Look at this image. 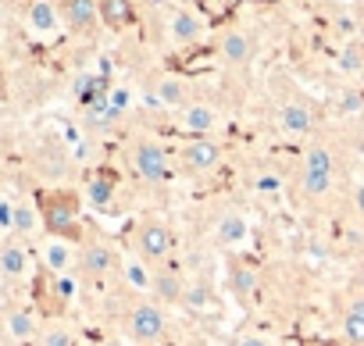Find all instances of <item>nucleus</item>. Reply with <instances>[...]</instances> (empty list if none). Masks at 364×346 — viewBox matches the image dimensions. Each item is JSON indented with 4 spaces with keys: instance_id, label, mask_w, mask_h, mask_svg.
I'll return each instance as SVG.
<instances>
[{
    "instance_id": "nucleus-13",
    "label": "nucleus",
    "mask_w": 364,
    "mask_h": 346,
    "mask_svg": "<svg viewBox=\"0 0 364 346\" xmlns=\"http://www.w3.org/2000/svg\"><path fill=\"white\" fill-rule=\"evenodd\" d=\"M26 26H29V33L36 40H54L65 29L61 4H54V0H33L29 11H26Z\"/></svg>"
},
{
    "instance_id": "nucleus-18",
    "label": "nucleus",
    "mask_w": 364,
    "mask_h": 346,
    "mask_svg": "<svg viewBox=\"0 0 364 346\" xmlns=\"http://www.w3.org/2000/svg\"><path fill=\"white\" fill-rule=\"evenodd\" d=\"M8 229L15 239H33L40 229H43V215H40V204L29 200V197H18L11 200V218H8Z\"/></svg>"
},
{
    "instance_id": "nucleus-35",
    "label": "nucleus",
    "mask_w": 364,
    "mask_h": 346,
    "mask_svg": "<svg viewBox=\"0 0 364 346\" xmlns=\"http://www.w3.org/2000/svg\"><path fill=\"white\" fill-rule=\"evenodd\" d=\"M8 22V0H0V26Z\"/></svg>"
},
{
    "instance_id": "nucleus-3",
    "label": "nucleus",
    "mask_w": 364,
    "mask_h": 346,
    "mask_svg": "<svg viewBox=\"0 0 364 346\" xmlns=\"http://www.w3.org/2000/svg\"><path fill=\"white\" fill-rule=\"evenodd\" d=\"M222 157H225V146L215 136H190L178 146L175 164H178V171H186V175H211L222 164Z\"/></svg>"
},
{
    "instance_id": "nucleus-5",
    "label": "nucleus",
    "mask_w": 364,
    "mask_h": 346,
    "mask_svg": "<svg viewBox=\"0 0 364 346\" xmlns=\"http://www.w3.org/2000/svg\"><path fill=\"white\" fill-rule=\"evenodd\" d=\"M40 215H43V229L50 236H68L79 225V200L75 193H47L40 200Z\"/></svg>"
},
{
    "instance_id": "nucleus-20",
    "label": "nucleus",
    "mask_w": 364,
    "mask_h": 346,
    "mask_svg": "<svg viewBox=\"0 0 364 346\" xmlns=\"http://www.w3.org/2000/svg\"><path fill=\"white\" fill-rule=\"evenodd\" d=\"M225 282H229V293L247 303V300H254L257 289H261V271H257L254 264H247V261H232Z\"/></svg>"
},
{
    "instance_id": "nucleus-21",
    "label": "nucleus",
    "mask_w": 364,
    "mask_h": 346,
    "mask_svg": "<svg viewBox=\"0 0 364 346\" xmlns=\"http://www.w3.org/2000/svg\"><path fill=\"white\" fill-rule=\"evenodd\" d=\"M193 97H190V82L178 79V75H161L154 82V104L168 107V111H182Z\"/></svg>"
},
{
    "instance_id": "nucleus-6",
    "label": "nucleus",
    "mask_w": 364,
    "mask_h": 346,
    "mask_svg": "<svg viewBox=\"0 0 364 346\" xmlns=\"http://www.w3.org/2000/svg\"><path fill=\"white\" fill-rule=\"evenodd\" d=\"M208 33V22L200 11L193 8H171L168 18H164V36L171 47H190V43H200Z\"/></svg>"
},
{
    "instance_id": "nucleus-17",
    "label": "nucleus",
    "mask_w": 364,
    "mask_h": 346,
    "mask_svg": "<svg viewBox=\"0 0 364 346\" xmlns=\"http://www.w3.org/2000/svg\"><path fill=\"white\" fill-rule=\"evenodd\" d=\"M247 239H250V218H247L243 211L229 207V211H222V215L215 218V243H218V247L236 250V247H243Z\"/></svg>"
},
{
    "instance_id": "nucleus-15",
    "label": "nucleus",
    "mask_w": 364,
    "mask_h": 346,
    "mask_svg": "<svg viewBox=\"0 0 364 346\" xmlns=\"http://www.w3.org/2000/svg\"><path fill=\"white\" fill-rule=\"evenodd\" d=\"M296 200L307 207H321L336 193V175H321V171H296Z\"/></svg>"
},
{
    "instance_id": "nucleus-34",
    "label": "nucleus",
    "mask_w": 364,
    "mask_h": 346,
    "mask_svg": "<svg viewBox=\"0 0 364 346\" xmlns=\"http://www.w3.org/2000/svg\"><path fill=\"white\" fill-rule=\"evenodd\" d=\"M353 286H357V293L364 296V264L357 268V275H353Z\"/></svg>"
},
{
    "instance_id": "nucleus-8",
    "label": "nucleus",
    "mask_w": 364,
    "mask_h": 346,
    "mask_svg": "<svg viewBox=\"0 0 364 346\" xmlns=\"http://www.w3.org/2000/svg\"><path fill=\"white\" fill-rule=\"evenodd\" d=\"M118 275L125 282V289L132 296H150L154 293V275H157V264H150L139 250H122V264H118Z\"/></svg>"
},
{
    "instance_id": "nucleus-32",
    "label": "nucleus",
    "mask_w": 364,
    "mask_h": 346,
    "mask_svg": "<svg viewBox=\"0 0 364 346\" xmlns=\"http://www.w3.org/2000/svg\"><path fill=\"white\" fill-rule=\"evenodd\" d=\"M236 346H272V339H268L264 332H243V335L236 339Z\"/></svg>"
},
{
    "instance_id": "nucleus-11",
    "label": "nucleus",
    "mask_w": 364,
    "mask_h": 346,
    "mask_svg": "<svg viewBox=\"0 0 364 346\" xmlns=\"http://www.w3.org/2000/svg\"><path fill=\"white\" fill-rule=\"evenodd\" d=\"M118 264H122V250H114L104 239H93L79 250V268L86 279H107L111 271H118Z\"/></svg>"
},
{
    "instance_id": "nucleus-12",
    "label": "nucleus",
    "mask_w": 364,
    "mask_h": 346,
    "mask_svg": "<svg viewBox=\"0 0 364 346\" xmlns=\"http://www.w3.org/2000/svg\"><path fill=\"white\" fill-rule=\"evenodd\" d=\"M33 271V250L26 239H4L0 243V279L4 282H22Z\"/></svg>"
},
{
    "instance_id": "nucleus-10",
    "label": "nucleus",
    "mask_w": 364,
    "mask_h": 346,
    "mask_svg": "<svg viewBox=\"0 0 364 346\" xmlns=\"http://www.w3.org/2000/svg\"><path fill=\"white\" fill-rule=\"evenodd\" d=\"M275 125H279L286 136H314V129H318V111H314V104H307V100H286V104H279V111H275Z\"/></svg>"
},
{
    "instance_id": "nucleus-23",
    "label": "nucleus",
    "mask_w": 364,
    "mask_h": 346,
    "mask_svg": "<svg viewBox=\"0 0 364 346\" xmlns=\"http://www.w3.org/2000/svg\"><path fill=\"white\" fill-rule=\"evenodd\" d=\"M339 332L350 346H364V296L353 293L343 307V321H339Z\"/></svg>"
},
{
    "instance_id": "nucleus-40",
    "label": "nucleus",
    "mask_w": 364,
    "mask_h": 346,
    "mask_svg": "<svg viewBox=\"0 0 364 346\" xmlns=\"http://www.w3.org/2000/svg\"><path fill=\"white\" fill-rule=\"evenodd\" d=\"M0 179H4V153H0Z\"/></svg>"
},
{
    "instance_id": "nucleus-33",
    "label": "nucleus",
    "mask_w": 364,
    "mask_h": 346,
    "mask_svg": "<svg viewBox=\"0 0 364 346\" xmlns=\"http://www.w3.org/2000/svg\"><path fill=\"white\" fill-rule=\"evenodd\" d=\"M350 197H353V207H357V211H360V215H364V183H357V186H353V193H350Z\"/></svg>"
},
{
    "instance_id": "nucleus-16",
    "label": "nucleus",
    "mask_w": 364,
    "mask_h": 346,
    "mask_svg": "<svg viewBox=\"0 0 364 346\" xmlns=\"http://www.w3.org/2000/svg\"><path fill=\"white\" fill-rule=\"evenodd\" d=\"M61 18L68 33H93L100 26V0H61Z\"/></svg>"
},
{
    "instance_id": "nucleus-9",
    "label": "nucleus",
    "mask_w": 364,
    "mask_h": 346,
    "mask_svg": "<svg viewBox=\"0 0 364 346\" xmlns=\"http://www.w3.org/2000/svg\"><path fill=\"white\" fill-rule=\"evenodd\" d=\"M175 121L190 136H215L222 129V111L208 100H190L182 111H175Z\"/></svg>"
},
{
    "instance_id": "nucleus-30",
    "label": "nucleus",
    "mask_w": 364,
    "mask_h": 346,
    "mask_svg": "<svg viewBox=\"0 0 364 346\" xmlns=\"http://www.w3.org/2000/svg\"><path fill=\"white\" fill-rule=\"evenodd\" d=\"M107 104H111L118 114H125L129 104H132V90H125V86H111V90H107Z\"/></svg>"
},
{
    "instance_id": "nucleus-2",
    "label": "nucleus",
    "mask_w": 364,
    "mask_h": 346,
    "mask_svg": "<svg viewBox=\"0 0 364 346\" xmlns=\"http://www.w3.org/2000/svg\"><path fill=\"white\" fill-rule=\"evenodd\" d=\"M129 171L146 186H161V183L171 179V157H168V150L161 143L136 139L129 146Z\"/></svg>"
},
{
    "instance_id": "nucleus-22",
    "label": "nucleus",
    "mask_w": 364,
    "mask_h": 346,
    "mask_svg": "<svg viewBox=\"0 0 364 346\" xmlns=\"http://www.w3.org/2000/svg\"><path fill=\"white\" fill-rule=\"evenodd\" d=\"M182 293H186V279H182L178 271H171L168 264H157L150 300H157L161 307H164V303H182Z\"/></svg>"
},
{
    "instance_id": "nucleus-37",
    "label": "nucleus",
    "mask_w": 364,
    "mask_h": 346,
    "mask_svg": "<svg viewBox=\"0 0 364 346\" xmlns=\"http://www.w3.org/2000/svg\"><path fill=\"white\" fill-rule=\"evenodd\" d=\"M100 346H129V342H125V339H104Z\"/></svg>"
},
{
    "instance_id": "nucleus-41",
    "label": "nucleus",
    "mask_w": 364,
    "mask_h": 346,
    "mask_svg": "<svg viewBox=\"0 0 364 346\" xmlns=\"http://www.w3.org/2000/svg\"><path fill=\"white\" fill-rule=\"evenodd\" d=\"M360 11H364V0H360Z\"/></svg>"
},
{
    "instance_id": "nucleus-14",
    "label": "nucleus",
    "mask_w": 364,
    "mask_h": 346,
    "mask_svg": "<svg viewBox=\"0 0 364 346\" xmlns=\"http://www.w3.org/2000/svg\"><path fill=\"white\" fill-rule=\"evenodd\" d=\"M254 54H257V40H254L247 29H229V33H222V40H218V58H222V65L243 68V65L254 61Z\"/></svg>"
},
{
    "instance_id": "nucleus-27",
    "label": "nucleus",
    "mask_w": 364,
    "mask_h": 346,
    "mask_svg": "<svg viewBox=\"0 0 364 346\" xmlns=\"http://www.w3.org/2000/svg\"><path fill=\"white\" fill-rule=\"evenodd\" d=\"M339 75H364V43L360 40H346L339 58H336Z\"/></svg>"
},
{
    "instance_id": "nucleus-4",
    "label": "nucleus",
    "mask_w": 364,
    "mask_h": 346,
    "mask_svg": "<svg viewBox=\"0 0 364 346\" xmlns=\"http://www.w3.org/2000/svg\"><path fill=\"white\" fill-rule=\"evenodd\" d=\"M132 250H139L150 264H164L168 257H171V250H175V232H171V225L164 222V218H143L139 225H136V247Z\"/></svg>"
},
{
    "instance_id": "nucleus-19",
    "label": "nucleus",
    "mask_w": 364,
    "mask_h": 346,
    "mask_svg": "<svg viewBox=\"0 0 364 346\" xmlns=\"http://www.w3.org/2000/svg\"><path fill=\"white\" fill-rule=\"evenodd\" d=\"M40 318L29 310V307H8L4 310V335L15 342V346H26V342H36L40 339Z\"/></svg>"
},
{
    "instance_id": "nucleus-7",
    "label": "nucleus",
    "mask_w": 364,
    "mask_h": 346,
    "mask_svg": "<svg viewBox=\"0 0 364 346\" xmlns=\"http://www.w3.org/2000/svg\"><path fill=\"white\" fill-rule=\"evenodd\" d=\"M40 261L43 268L58 279V275H72V268H79V247L72 236H50L40 243Z\"/></svg>"
},
{
    "instance_id": "nucleus-28",
    "label": "nucleus",
    "mask_w": 364,
    "mask_h": 346,
    "mask_svg": "<svg viewBox=\"0 0 364 346\" xmlns=\"http://www.w3.org/2000/svg\"><path fill=\"white\" fill-rule=\"evenodd\" d=\"M82 197H86V204H90V207L107 211V207L114 204V183H111V179H104V175H97V179H90V183H86Z\"/></svg>"
},
{
    "instance_id": "nucleus-31",
    "label": "nucleus",
    "mask_w": 364,
    "mask_h": 346,
    "mask_svg": "<svg viewBox=\"0 0 364 346\" xmlns=\"http://www.w3.org/2000/svg\"><path fill=\"white\" fill-rule=\"evenodd\" d=\"M54 293L68 303V300H75V293H79V279L75 275H58L54 279Z\"/></svg>"
},
{
    "instance_id": "nucleus-36",
    "label": "nucleus",
    "mask_w": 364,
    "mask_h": 346,
    "mask_svg": "<svg viewBox=\"0 0 364 346\" xmlns=\"http://www.w3.org/2000/svg\"><path fill=\"white\" fill-rule=\"evenodd\" d=\"M146 8H168V0H143Z\"/></svg>"
},
{
    "instance_id": "nucleus-38",
    "label": "nucleus",
    "mask_w": 364,
    "mask_h": 346,
    "mask_svg": "<svg viewBox=\"0 0 364 346\" xmlns=\"http://www.w3.org/2000/svg\"><path fill=\"white\" fill-rule=\"evenodd\" d=\"M357 175H360V183H364V157H360V164H357Z\"/></svg>"
},
{
    "instance_id": "nucleus-39",
    "label": "nucleus",
    "mask_w": 364,
    "mask_h": 346,
    "mask_svg": "<svg viewBox=\"0 0 364 346\" xmlns=\"http://www.w3.org/2000/svg\"><path fill=\"white\" fill-rule=\"evenodd\" d=\"M4 104H8V97H4V86H0V111H4Z\"/></svg>"
},
{
    "instance_id": "nucleus-29",
    "label": "nucleus",
    "mask_w": 364,
    "mask_h": 346,
    "mask_svg": "<svg viewBox=\"0 0 364 346\" xmlns=\"http://www.w3.org/2000/svg\"><path fill=\"white\" fill-rule=\"evenodd\" d=\"M100 22L111 29H122L132 22V4L129 0H100Z\"/></svg>"
},
{
    "instance_id": "nucleus-1",
    "label": "nucleus",
    "mask_w": 364,
    "mask_h": 346,
    "mask_svg": "<svg viewBox=\"0 0 364 346\" xmlns=\"http://www.w3.org/2000/svg\"><path fill=\"white\" fill-rule=\"evenodd\" d=\"M122 325H125V339L132 346H157L168 335V314L150 296H136L125 307V321Z\"/></svg>"
},
{
    "instance_id": "nucleus-25",
    "label": "nucleus",
    "mask_w": 364,
    "mask_h": 346,
    "mask_svg": "<svg viewBox=\"0 0 364 346\" xmlns=\"http://www.w3.org/2000/svg\"><path fill=\"white\" fill-rule=\"evenodd\" d=\"M300 168L304 171H321V175H339V161H336V150L328 143H311L304 150Z\"/></svg>"
},
{
    "instance_id": "nucleus-24",
    "label": "nucleus",
    "mask_w": 364,
    "mask_h": 346,
    "mask_svg": "<svg viewBox=\"0 0 364 346\" xmlns=\"http://www.w3.org/2000/svg\"><path fill=\"white\" fill-rule=\"evenodd\" d=\"M178 307H186L190 314H215V307H218V296H215V289H211V282H204V279H193V282H186V293H182V303Z\"/></svg>"
},
{
    "instance_id": "nucleus-26",
    "label": "nucleus",
    "mask_w": 364,
    "mask_h": 346,
    "mask_svg": "<svg viewBox=\"0 0 364 346\" xmlns=\"http://www.w3.org/2000/svg\"><path fill=\"white\" fill-rule=\"evenodd\" d=\"M36 346H79V332H75L68 321H47V325L40 328Z\"/></svg>"
},
{
    "instance_id": "nucleus-42",
    "label": "nucleus",
    "mask_w": 364,
    "mask_h": 346,
    "mask_svg": "<svg viewBox=\"0 0 364 346\" xmlns=\"http://www.w3.org/2000/svg\"><path fill=\"white\" fill-rule=\"evenodd\" d=\"M360 79H364V75H360Z\"/></svg>"
}]
</instances>
